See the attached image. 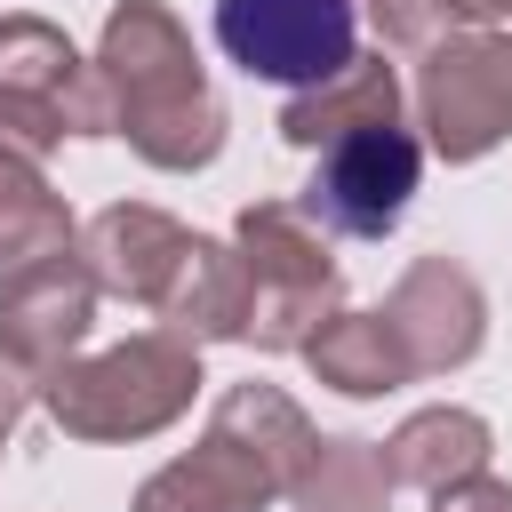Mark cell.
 <instances>
[{
  "mask_svg": "<svg viewBox=\"0 0 512 512\" xmlns=\"http://www.w3.org/2000/svg\"><path fill=\"white\" fill-rule=\"evenodd\" d=\"M368 16L384 32V48L424 56L448 32H496V24H512V0H368Z\"/></svg>",
  "mask_w": 512,
  "mask_h": 512,
  "instance_id": "cell-17",
  "label": "cell"
},
{
  "mask_svg": "<svg viewBox=\"0 0 512 512\" xmlns=\"http://www.w3.org/2000/svg\"><path fill=\"white\" fill-rule=\"evenodd\" d=\"M432 512H512V480H488V472L448 480V488L432 496Z\"/></svg>",
  "mask_w": 512,
  "mask_h": 512,
  "instance_id": "cell-18",
  "label": "cell"
},
{
  "mask_svg": "<svg viewBox=\"0 0 512 512\" xmlns=\"http://www.w3.org/2000/svg\"><path fill=\"white\" fill-rule=\"evenodd\" d=\"M80 248V224L64 208V192H48V176L32 160H8L0 152V280L48 264V256H72Z\"/></svg>",
  "mask_w": 512,
  "mask_h": 512,
  "instance_id": "cell-15",
  "label": "cell"
},
{
  "mask_svg": "<svg viewBox=\"0 0 512 512\" xmlns=\"http://www.w3.org/2000/svg\"><path fill=\"white\" fill-rule=\"evenodd\" d=\"M392 480L376 464V440H320V464L304 472V488L288 496L296 512H384Z\"/></svg>",
  "mask_w": 512,
  "mask_h": 512,
  "instance_id": "cell-16",
  "label": "cell"
},
{
  "mask_svg": "<svg viewBox=\"0 0 512 512\" xmlns=\"http://www.w3.org/2000/svg\"><path fill=\"white\" fill-rule=\"evenodd\" d=\"M240 272H248V344L256 352H304L320 320H336L344 272L328 256V232L296 200H248L232 224Z\"/></svg>",
  "mask_w": 512,
  "mask_h": 512,
  "instance_id": "cell-4",
  "label": "cell"
},
{
  "mask_svg": "<svg viewBox=\"0 0 512 512\" xmlns=\"http://www.w3.org/2000/svg\"><path fill=\"white\" fill-rule=\"evenodd\" d=\"M64 136H112L96 64H80L48 16H0V152L40 168Z\"/></svg>",
  "mask_w": 512,
  "mask_h": 512,
  "instance_id": "cell-5",
  "label": "cell"
},
{
  "mask_svg": "<svg viewBox=\"0 0 512 512\" xmlns=\"http://www.w3.org/2000/svg\"><path fill=\"white\" fill-rule=\"evenodd\" d=\"M192 392H200V344L152 328L112 352L64 360L40 384V408L64 440H152L192 408Z\"/></svg>",
  "mask_w": 512,
  "mask_h": 512,
  "instance_id": "cell-3",
  "label": "cell"
},
{
  "mask_svg": "<svg viewBox=\"0 0 512 512\" xmlns=\"http://www.w3.org/2000/svg\"><path fill=\"white\" fill-rule=\"evenodd\" d=\"M88 328H96V280H88L80 248L72 256H48V264H32L16 280H0V352L32 384H48L88 344Z\"/></svg>",
  "mask_w": 512,
  "mask_h": 512,
  "instance_id": "cell-10",
  "label": "cell"
},
{
  "mask_svg": "<svg viewBox=\"0 0 512 512\" xmlns=\"http://www.w3.org/2000/svg\"><path fill=\"white\" fill-rule=\"evenodd\" d=\"M96 80L112 96V136H128V152L144 168L192 176L224 152V104L200 72L192 32L160 8V0H120L104 16L96 40Z\"/></svg>",
  "mask_w": 512,
  "mask_h": 512,
  "instance_id": "cell-1",
  "label": "cell"
},
{
  "mask_svg": "<svg viewBox=\"0 0 512 512\" xmlns=\"http://www.w3.org/2000/svg\"><path fill=\"white\" fill-rule=\"evenodd\" d=\"M384 320H392V336H400L416 376H448V368H464L488 344V296H480V280L456 256H416L392 280Z\"/></svg>",
  "mask_w": 512,
  "mask_h": 512,
  "instance_id": "cell-9",
  "label": "cell"
},
{
  "mask_svg": "<svg viewBox=\"0 0 512 512\" xmlns=\"http://www.w3.org/2000/svg\"><path fill=\"white\" fill-rule=\"evenodd\" d=\"M312 464H320L312 416L280 384H232L216 400L200 448L160 464L128 512H264V504L296 496Z\"/></svg>",
  "mask_w": 512,
  "mask_h": 512,
  "instance_id": "cell-2",
  "label": "cell"
},
{
  "mask_svg": "<svg viewBox=\"0 0 512 512\" xmlns=\"http://www.w3.org/2000/svg\"><path fill=\"white\" fill-rule=\"evenodd\" d=\"M32 400H40V384H32V376L0 352V448H8V432H16V416H24Z\"/></svg>",
  "mask_w": 512,
  "mask_h": 512,
  "instance_id": "cell-19",
  "label": "cell"
},
{
  "mask_svg": "<svg viewBox=\"0 0 512 512\" xmlns=\"http://www.w3.org/2000/svg\"><path fill=\"white\" fill-rule=\"evenodd\" d=\"M192 224H176L168 208H144V200H112V208H96L88 216V232H80V264H88V280H96V296H128V304H144V312H160L168 304V288H176V272L192 264Z\"/></svg>",
  "mask_w": 512,
  "mask_h": 512,
  "instance_id": "cell-11",
  "label": "cell"
},
{
  "mask_svg": "<svg viewBox=\"0 0 512 512\" xmlns=\"http://www.w3.org/2000/svg\"><path fill=\"white\" fill-rule=\"evenodd\" d=\"M416 176H424V144L408 128H368V136H344L320 152L312 184H304V216L320 232H344V240H384L408 200H416Z\"/></svg>",
  "mask_w": 512,
  "mask_h": 512,
  "instance_id": "cell-8",
  "label": "cell"
},
{
  "mask_svg": "<svg viewBox=\"0 0 512 512\" xmlns=\"http://www.w3.org/2000/svg\"><path fill=\"white\" fill-rule=\"evenodd\" d=\"M368 128H400V72L384 56H352L336 80L296 88L280 104V136L304 144V152H328V144L368 136Z\"/></svg>",
  "mask_w": 512,
  "mask_h": 512,
  "instance_id": "cell-12",
  "label": "cell"
},
{
  "mask_svg": "<svg viewBox=\"0 0 512 512\" xmlns=\"http://www.w3.org/2000/svg\"><path fill=\"white\" fill-rule=\"evenodd\" d=\"M488 456H496V432H488V416H472V408H416V416L376 448L384 480H392V488H424V496H440L448 480L488 472Z\"/></svg>",
  "mask_w": 512,
  "mask_h": 512,
  "instance_id": "cell-13",
  "label": "cell"
},
{
  "mask_svg": "<svg viewBox=\"0 0 512 512\" xmlns=\"http://www.w3.org/2000/svg\"><path fill=\"white\" fill-rule=\"evenodd\" d=\"M304 368L328 392H344V400H376V392L416 384V368H408V352H400V336H392L384 312H336V320H320L304 336Z\"/></svg>",
  "mask_w": 512,
  "mask_h": 512,
  "instance_id": "cell-14",
  "label": "cell"
},
{
  "mask_svg": "<svg viewBox=\"0 0 512 512\" xmlns=\"http://www.w3.org/2000/svg\"><path fill=\"white\" fill-rule=\"evenodd\" d=\"M416 128H424V144L448 168L488 160L512 136V24H496V32H448L440 48H424Z\"/></svg>",
  "mask_w": 512,
  "mask_h": 512,
  "instance_id": "cell-6",
  "label": "cell"
},
{
  "mask_svg": "<svg viewBox=\"0 0 512 512\" xmlns=\"http://www.w3.org/2000/svg\"><path fill=\"white\" fill-rule=\"evenodd\" d=\"M216 48L248 80L320 88L360 56V8L352 0H216Z\"/></svg>",
  "mask_w": 512,
  "mask_h": 512,
  "instance_id": "cell-7",
  "label": "cell"
}]
</instances>
